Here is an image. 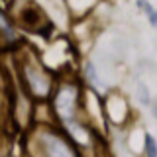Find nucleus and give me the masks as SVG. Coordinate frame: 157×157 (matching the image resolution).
Masks as SVG:
<instances>
[{"instance_id": "f257e3e1", "label": "nucleus", "mask_w": 157, "mask_h": 157, "mask_svg": "<svg viewBox=\"0 0 157 157\" xmlns=\"http://www.w3.org/2000/svg\"><path fill=\"white\" fill-rule=\"evenodd\" d=\"M57 108L61 112V116L71 118L73 110H75V90L73 88H63L61 94L57 98Z\"/></svg>"}, {"instance_id": "f03ea898", "label": "nucleus", "mask_w": 157, "mask_h": 157, "mask_svg": "<svg viewBox=\"0 0 157 157\" xmlns=\"http://www.w3.org/2000/svg\"><path fill=\"white\" fill-rule=\"evenodd\" d=\"M45 151H47V157H73L71 149L61 140H57L53 136L45 137Z\"/></svg>"}, {"instance_id": "7ed1b4c3", "label": "nucleus", "mask_w": 157, "mask_h": 157, "mask_svg": "<svg viewBox=\"0 0 157 157\" xmlns=\"http://www.w3.org/2000/svg\"><path fill=\"white\" fill-rule=\"evenodd\" d=\"M28 81H29V85H32V88L37 92V94H43V92L49 88L47 78L43 77L41 73L37 71V69H32V67L28 69Z\"/></svg>"}, {"instance_id": "20e7f679", "label": "nucleus", "mask_w": 157, "mask_h": 157, "mask_svg": "<svg viewBox=\"0 0 157 157\" xmlns=\"http://www.w3.org/2000/svg\"><path fill=\"white\" fill-rule=\"evenodd\" d=\"M137 6H140L141 10H144V12L147 14V18H149V22L153 24H157V14H155V10H153V6H151L149 2H147V0H137Z\"/></svg>"}, {"instance_id": "39448f33", "label": "nucleus", "mask_w": 157, "mask_h": 157, "mask_svg": "<svg viewBox=\"0 0 157 157\" xmlns=\"http://www.w3.org/2000/svg\"><path fill=\"white\" fill-rule=\"evenodd\" d=\"M145 151H147V157H157V151H155V141L151 136H145Z\"/></svg>"}, {"instance_id": "423d86ee", "label": "nucleus", "mask_w": 157, "mask_h": 157, "mask_svg": "<svg viewBox=\"0 0 157 157\" xmlns=\"http://www.w3.org/2000/svg\"><path fill=\"white\" fill-rule=\"evenodd\" d=\"M0 28L6 32V36H8V37H12V36H14V33H12V28H10V24L2 18V14H0Z\"/></svg>"}, {"instance_id": "0eeeda50", "label": "nucleus", "mask_w": 157, "mask_h": 157, "mask_svg": "<svg viewBox=\"0 0 157 157\" xmlns=\"http://www.w3.org/2000/svg\"><path fill=\"white\" fill-rule=\"evenodd\" d=\"M137 90H140V100H144V104H149V96H147L145 86H144V85H141V86H137Z\"/></svg>"}, {"instance_id": "6e6552de", "label": "nucleus", "mask_w": 157, "mask_h": 157, "mask_svg": "<svg viewBox=\"0 0 157 157\" xmlns=\"http://www.w3.org/2000/svg\"><path fill=\"white\" fill-rule=\"evenodd\" d=\"M86 75H88V81H90V82H98L96 71H92V65H86Z\"/></svg>"}]
</instances>
